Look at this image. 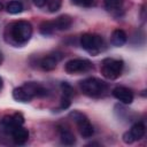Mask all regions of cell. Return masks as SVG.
<instances>
[{"instance_id": "cell-1", "label": "cell", "mask_w": 147, "mask_h": 147, "mask_svg": "<svg viewBox=\"0 0 147 147\" xmlns=\"http://www.w3.org/2000/svg\"><path fill=\"white\" fill-rule=\"evenodd\" d=\"M5 37L6 40L13 45H24L32 37V25L28 21H15L7 25Z\"/></svg>"}, {"instance_id": "cell-2", "label": "cell", "mask_w": 147, "mask_h": 147, "mask_svg": "<svg viewBox=\"0 0 147 147\" xmlns=\"http://www.w3.org/2000/svg\"><path fill=\"white\" fill-rule=\"evenodd\" d=\"M79 87H80V91L85 95L92 96V98L101 96L108 90L107 83L99 79V78H95V77H90V78L80 80L79 82Z\"/></svg>"}, {"instance_id": "cell-3", "label": "cell", "mask_w": 147, "mask_h": 147, "mask_svg": "<svg viewBox=\"0 0 147 147\" xmlns=\"http://www.w3.org/2000/svg\"><path fill=\"white\" fill-rule=\"evenodd\" d=\"M123 68H124V62L122 60L107 57L102 61L100 70L105 78H107L109 80H114L121 76Z\"/></svg>"}, {"instance_id": "cell-4", "label": "cell", "mask_w": 147, "mask_h": 147, "mask_svg": "<svg viewBox=\"0 0 147 147\" xmlns=\"http://www.w3.org/2000/svg\"><path fill=\"white\" fill-rule=\"evenodd\" d=\"M103 39L95 33H84L80 37V46L91 55H98L103 49Z\"/></svg>"}, {"instance_id": "cell-5", "label": "cell", "mask_w": 147, "mask_h": 147, "mask_svg": "<svg viewBox=\"0 0 147 147\" xmlns=\"http://www.w3.org/2000/svg\"><path fill=\"white\" fill-rule=\"evenodd\" d=\"M69 117L76 123L77 129L83 138H91L94 134V129H93L91 122L83 113H80L78 110H74L69 114Z\"/></svg>"}, {"instance_id": "cell-6", "label": "cell", "mask_w": 147, "mask_h": 147, "mask_svg": "<svg viewBox=\"0 0 147 147\" xmlns=\"http://www.w3.org/2000/svg\"><path fill=\"white\" fill-rule=\"evenodd\" d=\"M93 69V63L86 59H72L68 61L64 65V70L67 74L77 75L84 74Z\"/></svg>"}, {"instance_id": "cell-7", "label": "cell", "mask_w": 147, "mask_h": 147, "mask_svg": "<svg viewBox=\"0 0 147 147\" xmlns=\"http://www.w3.org/2000/svg\"><path fill=\"white\" fill-rule=\"evenodd\" d=\"M23 123H24V117L22 114L15 113L13 115H7L0 119V131L6 134H10L16 126L23 125Z\"/></svg>"}, {"instance_id": "cell-8", "label": "cell", "mask_w": 147, "mask_h": 147, "mask_svg": "<svg viewBox=\"0 0 147 147\" xmlns=\"http://www.w3.org/2000/svg\"><path fill=\"white\" fill-rule=\"evenodd\" d=\"M145 124L142 122H138L131 126V129L123 134V141L125 144H132L137 140H140L145 136Z\"/></svg>"}, {"instance_id": "cell-9", "label": "cell", "mask_w": 147, "mask_h": 147, "mask_svg": "<svg viewBox=\"0 0 147 147\" xmlns=\"http://www.w3.org/2000/svg\"><path fill=\"white\" fill-rule=\"evenodd\" d=\"M62 60V54L61 53H53V54H48L45 57H42L39 61V67L45 70V71H51L54 70L57 65V63Z\"/></svg>"}, {"instance_id": "cell-10", "label": "cell", "mask_w": 147, "mask_h": 147, "mask_svg": "<svg viewBox=\"0 0 147 147\" xmlns=\"http://www.w3.org/2000/svg\"><path fill=\"white\" fill-rule=\"evenodd\" d=\"M113 95L124 105H130L133 101V92L125 86H117L113 90Z\"/></svg>"}, {"instance_id": "cell-11", "label": "cell", "mask_w": 147, "mask_h": 147, "mask_svg": "<svg viewBox=\"0 0 147 147\" xmlns=\"http://www.w3.org/2000/svg\"><path fill=\"white\" fill-rule=\"evenodd\" d=\"M23 87L29 92V94L32 96V98H42V96H46L48 94V91L45 86H42L41 84L39 83H34V82H29V83H25L23 85Z\"/></svg>"}, {"instance_id": "cell-12", "label": "cell", "mask_w": 147, "mask_h": 147, "mask_svg": "<svg viewBox=\"0 0 147 147\" xmlns=\"http://www.w3.org/2000/svg\"><path fill=\"white\" fill-rule=\"evenodd\" d=\"M10 136L16 145H24L29 139V131L22 125H18L11 131Z\"/></svg>"}, {"instance_id": "cell-13", "label": "cell", "mask_w": 147, "mask_h": 147, "mask_svg": "<svg viewBox=\"0 0 147 147\" xmlns=\"http://www.w3.org/2000/svg\"><path fill=\"white\" fill-rule=\"evenodd\" d=\"M53 24L55 30H60V31L68 30L72 24V18L69 15H61L53 21Z\"/></svg>"}, {"instance_id": "cell-14", "label": "cell", "mask_w": 147, "mask_h": 147, "mask_svg": "<svg viewBox=\"0 0 147 147\" xmlns=\"http://www.w3.org/2000/svg\"><path fill=\"white\" fill-rule=\"evenodd\" d=\"M126 40H127V36H126L125 31H123L122 29H116L113 31L111 37H110V41L114 46L121 47L126 42Z\"/></svg>"}, {"instance_id": "cell-15", "label": "cell", "mask_w": 147, "mask_h": 147, "mask_svg": "<svg viewBox=\"0 0 147 147\" xmlns=\"http://www.w3.org/2000/svg\"><path fill=\"white\" fill-rule=\"evenodd\" d=\"M13 98H14V100H16L18 102H24V103L25 102H30L33 99L23 86H20V87L14 88V91H13Z\"/></svg>"}, {"instance_id": "cell-16", "label": "cell", "mask_w": 147, "mask_h": 147, "mask_svg": "<svg viewBox=\"0 0 147 147\" xmlns=\"http://www.w3.org/2000/svg\"><path fill=\"white\" fill-rule=\"evenodd\" d=\"M59 132H60V139L61 142L67 145V146H71L76 142V137L75 134L67 127H59Z\"/></svg>"}, {"instance_id": "cell-17", "label": "cell", "mask_w": 147, "mask_h": 147, "mask_svg": "<svg viewBox=\"0 0 147 147\" xmlns=\"http://www.w3.org/2000/svg\"><path fill=\"white\" fill-rule=\"evenodd\" d=\"M24 9V6L21 1L18 0H13V1H9V3L7 5V11L9 14H20L22 13Z\"/></svg>"}, {"instance_id": "cell-18", "label": "cell", "mask_w": 147, "mask_h": 147, "mask_svg": "<svg viewBox=\"0 0 147 147\" xmlns=\"http://www.w3.org/2000/svg\"><path fill=\"white\" fill-rule=\"evenodd\" d=\"M39 31L41 34L44 36H49L55 31L53 21H44L40 25H39Z\"/></svg>"}, {"instance_id": "cell-19", "label": "cell", "mask_w": 147, "mask_h": 147, "mask_svg": "<svg viewBox=\"0 0 147 147\" xmlns=\"http://www.w3.org/2000/svg\"><path fill=\"white\" fill-rule=\"evenodd\" d=\"M124 3V0H105V7L107 10L113 11L119 9Z\"/></svg>"}, {"instance_id": "cell-20", "label": "cell", "mask_w": 147, "mask_h": 147, "mask_svg": "<svg viewBox=\"0 0 147 147\" xmlns=\"http://www.w3.org/2000/svg\"><path fill=\"white\" fill-rule=\"evenodd\" d=\"M62 6V0H46V9L49 13H55Z\"/></svg>"}, {"instance_id": "cell-21", "label": "cell", "mask_w": 147, "mask_h": 147, "mask_svg": "<svg viewBox=\"0 0 147 147\" xmlns=\"http://www.w3.org/2000/svg\"><path fill=\"white\" fill-rule=\"evenodd\" d=\"M61 88H62V92H63V96H67V98H71L74 95V88L65 82H63L61 84Z\"/></svg>"}, {"instance_id": "cell-22", "label": "cell", "mask_w": 147, "mask_h": 147, "mask_svg": "<svg viewBox=\"0 0 147 147\" xmlns=\"http://www.w3.org/2000/svg\"><path fill=\"white\" fill-rule=\"evenodd\" d=\"M71 2L80 7H91L94 3V0H71Z\"/></svg>"}, {"instance_id": "cell-23", "label": "cell", "mask_w": 147, "mask_h": 147, "mask_svg": "<svg viewBox=\"0 0 147 147\" xmlns=\"http://www.w3.org/2000/svg\"><path fill=\"white\" fill-rule=\"evenodd\" d=\"M69 106H70V98H67V96H62V99H61V105H60V108H61V109H67Z\"/></svg>"}, {"instance_id": "cell-24", "label": "cell", "mask_w": 147, "mask_h": 147, "mask_svg": "<svg viewBox=\"0 0 147 147\" xmlns=\"http://www.w3.org/2000/svg\"><path fill=\"white\" fill-rule=\"evenodd\" d=\"M33 1V5L38 8H45V5H46V0H32Z\"/></svg>"}, {"instance_id": "cell-25", "label": "cell", "mask_w": 147, "mask_h": 147, "mask_svg": "<svg viewBox=\"0 0 147 147\" xmlns=\"http://www.w3.org/2000/svg\"><path fill=\"white\" fill-rule=\"evenodd\" d=\"M2 85H3V82H2V78L0 77V90L2 88Z\"/></svg>"}, {"instance_id": "cell-26", "label": "cell", "mask_w": 147, "mask_h": 147, "mask_svg": "<svg viewBox=\"0 0 147 147\" xmlns=\"http://www.w3.org/2000/svg\"><path fill=\"white\" fill-rule=\"evenodd\" d=\"M2 63V54H1V52H0V64Z\"/></svg>"}, {"instance_id": "cell-27", "label": "cell", "mask_w": 147, "mask_h": 147, "mask_svg": "<svg viewBox=\"0 0 147 147\" xmlns=\"http://www.w3.org/2000/svg\"><path fill=\"white\" fill-rule=\"evenodd\" d=\"M2 8H3V3L0 2V10H2Z\"/></svg>"}]
</instances>
